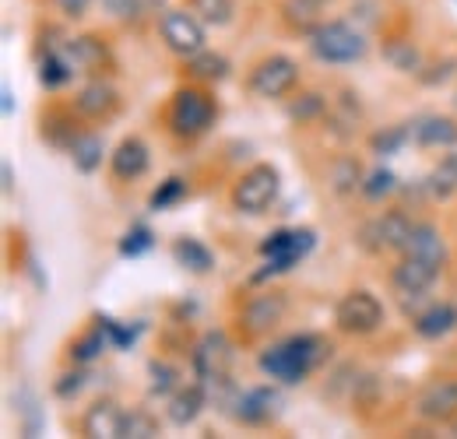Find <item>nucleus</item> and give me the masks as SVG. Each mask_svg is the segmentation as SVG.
<instances>
[{
	"label": "nucleus",
	"instance_id": "nucleus-6",
	"mask_svg": "<svg viewBox=\"0 0 457 439\" xmlns=\"http://www.w3.org/2000/svg\"><path fill=\"white\" fill-rule=\"evenodd\" d=\"M335 327L348 334V337L377 334V330L384 327V302L373 292H366V288H352L335 306Z\"/></svg>",
	"mask_w": 457,
	"mask_h": 439
},
{
	"label": "nucleus",
	"instance_id": "nucleus-20",
	"mask_svg": "<svg viewBox=\"0 0 457 439\" xmlns=\"http://www.w3.org/2000/svg\"><path fill=\"white\" fill-rule=\"evenodd\" d=\"M401 253H408V257H422V261H433V264H440V268L447 264V243H444L440 228H436V225H429V221H415V225H411V232H408V239H404Z\"/></svg>",
	"mask_w": 457,
	"mask_h": 439
},
{
	"label": "nucleus",
	"instance_id": "nucleus-41",
	"mask_svg": "<svg viewBox=\"0 0 457 439\" xmlns=\"http://www.w3.org/2000/svg\"><path fill=\"white\" fill-rule=\"evenodd\" d=\"M81 390H85V373H81V369H67V373H60L57 384H54V393H57L60 401H74Z\"/></svg>",
	"mask_w": 457,
	"mask_h": 439
},
{
	"label": "nucleus",
	"instance_id": "nucleus-36",
	"mask_svg": "<svg viewBox=\"0 0 457 439\" xmlns=\"http://www.w3.org/2000/svg\"><path fill=\"white\" fill-rule=\"evenodd\" d=\"M362 169L355 159H338L331 165V190L335 194H352V190H362Z\"/></svg>",
	"mask_w": 457,
	"mask_h": 439
},
{
	"label": "nucleus",
	"instance_id": "nucleus-26",
	"mask_svg": "<svg viewBox=\"0 0 457 439\" xmlns=\"http://www.w3.org/2000/svg\"><path fill=\"white\" fill-rule=\"evenodd\" d=\"M67 152H71V162H74V169H78V172L92 176V172L103 165L106 145H103V137H99V134H88V130H81V134H78V141H74Z\"/></svg>",
	"mask_w": 457,
	"mask_h": 439
},
{
	"label": "nucleus",
	"instance_id": "nucleus-45",
	"mask_svg": "<svg viewBox=\"0 0 457 439\" xmlns=\"http://www.w3.org/2000/svg\"><path fill=\"white\" fill-rule=\"evenodd\" d=\"M0 99H4V103H0L4 116H11V112H14V95H11V88H4V92H0Z\"/></svg>",
	"mask_w": 457,
	"mask_h": 439
},
{
	"label": "nucleus",
	"instance_id": "nucleus-35",
	"mask_svg": "<svg viewBox=\"0 0 457 439\" xmlns=\"http://www.w3.org/2000/svg\"><path fill=\"white\" fill-rule=\"evenodd\" d=\"M155 246V232L145 225V221H137V225H130L127 232H123V239H120V257H141V253H148Z\"/></svg>",
	"mask_w": 457,
	"mask_h": 439
},
{
	"label": "nucleus",
	"instance_id": "nucleus-17",
	"mask_svg": "<svg viewBox=\"0 0 457 439\" xmlns=\"http://www.w3.org/2000/svg\"><path fill=\"white\" fill-rule=\"evenodd\" d=\"M123 408L110 401V397H103V401H96L88 411H85V418H81V433L88 439H123Z\"/></svg>",
	"mask_w": 457,
	"mask_h": 439
},
{
	"label": "nucleus",
	"instance_id": "nucleus-1",
	"mask_svg": "<svg viewBox=\"0 0 457 439\" xmlns=\"http://www.w3.org/2000/svg\"><path fill=\"white\" fill-rule=\"evenodd\" d=\"M331 359V341L320 334H292L275 341L268 352H261L257 366L264 377L278 380V384H303L310 373H317L324 362Z\"/></svg>",
	"mask_w": 457,
	"mask_h": 439
},
{
	"label": "nucleus",
	"instance_id": "nucleus-14",
	"mask_svg": "<svg viewBox=\"0 0 457 439\" xmlns=\"http://www.w3.org/2000/svg\"><path fill=\"white\" fill-rule=\"evenodd\" d=\"M74 110H78V116H85V120H110L120 110V92L113 88V81H106V78L96 74L92 81H85L78 88Z\"/></svg>",
	"mask_w": 457,
	"mask_h": 439
},
{
	"label": "nucleus",
	"instance_id": "nucleus-43",
	"mask_svg": "<svg viewBox=\"0 0 457 439\" xmlns=\"http://www.w3.org/2000/svg\"><path fill=\"white\" fill-rule=\"evenodd\" d=\"M99 4H103V11L113 14V18H130V14H137V7H141V0H99Z\"/></svg>",
	"mask_w": 457,
	"mask_h": 439
},
{
	"label": "nucleus",
	"instance_id": "nucleus-44",
	"mask_svg": "<svg viewBox=\"0 0 457 439\" xmlns=\"http://www.w3.org/2000/svg\"><path fill=\"white\" fill-rule=\"evenodd\" d=\"M54 4H57L67 18H85L88 7H92V0H54Z\"/></svg>",
	"mask_w": 457,
	"mask_h": 439
},
{
	"label": "nucleus",
	"instance_id": "nucleus-30",
	"mask_svg": "<svg viewBox=\"0 0 457 439\" xmlns=\"http://www.w3.org/2000/svg\"><path fill=\"white\" fill-rule=\"evenodd\" d=\"M78 120H74V112L67 110H50L43 116V137L54 145V148H71L74 141H78Z\"/></svg>",
	"mask_w": 457,
	"mask_h": 439
},
{
	"label": "nucleus",
	"instance_id": "nucleus-39",
	"mask_svg": "<svg viewBox=\"0 0 457 439\" xmlns=\"http://www.w3.org/2000/svg\"><path fill=\"white\" fill-rule=\"evenodd\" d=\"M159 436V418L145 408H134L123 415V439H152Z\"/></svg>",
	"mask_w": 457,
	"mask_h": 439
},
{
	"label": "nucleus",
	"instance_id": "nucleus-5",
	"mask_svg": "<svg viewBox=\"0 0 457 439\" xmlns=\"http://www.w3.org/2000/svg\"><path fill=\"white\" fill-rule=\"evenodd\" d=\"M310 54L320 63H355L366 56V36L348 21H320L310 32Z\"/></svg>",
	"mask_w": 457,
	"mask_h": 439
},
{
	"label": "nucleus",
	"instance_id": "nucleus-42",
	"mask_svg": "<svg viewBox=\"0 0 457 439\" xmlns=\"http://www.w3.org/2000/svg\"><path fill=\"white\" fill-rule=\"evenodd\" d=\"M99 324L106 327V334H110V344H116V348H127V344H134V337H137V330L123 327V324L110 320V317H99Z\"/></svg>",
	"mask_w": 457,
	"mask_h": 439
},
{
	"label": "nucleus",
	"instance_id": "nucleus-11",
	"mask_svg": "<svg viewBox=\"0 0 457 439\" xmlns=\"http://www.w3.org/2000/svg\"><path fill=\"white\" fill-rule=\"evenodd\" d=\"M415 415L429 426H451L457 418V380H433L419 390Z\"/></svg>",
	"mask_w": 457,
	"mask_h": 439
},
{
	"label": "nucleus",
	"instance_id": "nucleus-2",
	"mask_svg": "<svg viewBox=\"0 0 457 439\" xmlns=\"http://www.w3.org/2000/svg\"><path fill=\"white\" fill-rule=\"evenodd\" d=\"M215 116H219L215 99L204 88L187 85V88L172 92L170 110H166V127H170L172 137H179V141H197V137H204L215 127Z\"/></svg>",
	"mask_w": 457,
	"mask_h": 439
},
{
	"label": "nucleus",
	"instance_id": "nucleus-16",
	"mask_svg": "<svg viewBox=\"0 0 457 439\" xmlns=\"http://www.w3.org/2000/svg\"><path fill=\"white\" fill-rule=\"evenodd\" d=\"M63 54L74 63L78 74H103L113 63L106 39H99V36H74V39L63 43Z\"/></svg>",
	"mask_w": 457,
	"mask_h": 439
},
{
	"label": "nucleus",
	"instance_id": "nucleus-32",
	"mask_svg": "<svg viewBox=\"0 0 457 439\" xmlns=\"http://www.w3.org/2000/svg\"><path fill=\"white\" fill-rule=\"evenodd\" d=\"M190 11H194L204 25L222 29V25L232 21V14H236V0H190Z\"/></svg>",
	"mask_w": 457,
	"mask_h": 439
},
{
	"label": "nucleus",
	"instance_id": "nucleus-21",
	"mask_svg": "<svg viewBox=\"0 0 457 439\" xmlns=\"http://www.w3.org/2000/svg\"><path fill=\"white\" fill-rule=\"evenodd\" d=\"M457 327V306L454 302H429L415 320L411 330L422 337V341H440Z\"/></svg>",
	"mask_w": 457,
	"mask_h": 439
},
{
	"label": "nucleus",
	"instance_id": "nucleus-12",
	"mask_svg": "<svg viewBox=\"0 0 457 439\" xmlns=\"http://www.w3.org/2000/svg\"><path fill=\"white\" fill-rule=\"evenodd\" d=\"M288 302L278 288H268V292H257L243 302V313H239V324L246 334H268L282 324Z\"/></svg>",
	"mask_w": 457,
	"mask_h": 439
},
{
	"label": "nucleus",
	"instance_id": "nucleus-29",
	"mask_svg": "<svg viewBox=\"0 0 457 439\" xmlns=\"http://www.w3.org/2000/svg\"><path fill=\"white\" fill-rule=\"evenodd\" d=\"M187 70H190V78H194V81H204V85H219V81H226V78H228L232 63H228L222 54L201 50V54H194L190 60H187Z\"/></svg>",
	"mask_w": 457,
	"mask_h": 439
},
{
	"label": "nucleus",
	"instance_id": "nucleus-19",
	"mask_svg": "<svg viewBox=\"0 0 457 439\" xmlns=\"http://www.w3.org/2000/svg\"><path fill=\"white\" fill-rule=\"evenodd\" d=\"M208 408V393L201 384H183L172 397H166V418H170L176 429H187L201 418V411Z\"/></svg>",
	"mask_w": 457,
	"mask_h": 439
},
{
	"label": "nucleus",
	"instance_id": "nucleus-4",
	"mask_svg": "<svg viewBox=\"0 0 457 439\" xmlns=\"http://www.w3.org/2000/svg\"><path fill=\"white\" fill-rule=\"evenodd\" d=\"M278 186H282V176L271 162H257L250 165L236 186H232V208L239 215H264L275 201H278Z\"/></svg>",
	"mask_w": 457,
	"mask_h": 439
},
{
	"label": "nucleus",
	"instance_id": "nucleus-40",
	"mask_svg": "<svg viewBox=\"0 0 457 439\" xmlns=\"http://www.w3.org/2000/svg\"><path fill=\"white\" fill-rule=\"evenodd\" d=\"M187 197V179H179V176H170L166 183H159L155 190H152V197H148V208L152 211H166L172 204H179Z\"/></svg>",
	"mask_w": 457,
	"mask_h": 439
},
{
	"label": "nucleus",
	"instance_id": "nucleus-13",
	"mask_svg": "<svg viewBox=\"0 0 457 439\" xmlns=\"http://www.w3.org/2000/svg\"><path fill=\"white\" fill-rule=\"evenodd\" d=\"M278 408H282V397H278L275 386H253V390H239L228 415L239 426H264L278 415Z\"/></svg>",
	"mask_w": 457,
	"mask_h": 439
},
{
	"label": "nucleus",
	"instance_id": "nucleus-3",
	"mask_svg": "<svg viewBox=\"0 0 457 439\" xmlns=\"http://www.w3.org/2000/svg\"><path fill=\"white\" fill-rule=\"evenodd\" d=\"M313 243H317L313 228H278V232H271V236L261 243L264 268L253 275V281L261 285V281H268V277H278V275H286V271H292V268L313 250Z\"/></svg>",
	"mask_w": 457,
	"mask_h": 439
},
{
	"label": "nucleus",
	"instance_id": "nucleus-25",
	"mask_svg": "<svg viewBox=\"0 0 457 439\" xmlns=\"http://www.w3.org/2000/svg\"><path fill=\"white\" fill-rule=\"evenodd\" d=\"M110 348V334H106V327L103 324H96L92 330H85V334H78L74 341H71V362L74 366H92L103 352Z\"/></svg>",
	"mask_w": 457,
	"mask_h": 439
},
{
	"label": "nucleus",
	"instance_id": "nucleus-24",
	"mask_svg": "<svg viewBox=\"0 0 457 439\" xmlns=\"http://www.w3.org/2000/svg\"><path fill=\"white\" fill-rule=\"evenodd\" d=\"M331 0H286L282 4V18L292 32H303L310 36L320 21H324V11H328Z\"/></svg>",
	"mask_w": 457,
	"mask_h": 439
},
{
	"label": "nucleus",
	"instance_id": "nucleus-47",
	"mask_svg": "<svg viewBox=\"0 0 457 439\" xmlns=\"http://www.w3.org/2000/svg\"><path fill=\"white\" fill-rule=\"evenodd\" d=\"M447 429H451V436H457V418L451 422V426H447Z\"/></svg>",
	"mask_w": 457,
	"mask_h": 439
},
{
	"label": "nucleus",
	"instance_id": "nucleus-18",
	"mask_svg": "<svg viewBox=\"0 0 457 439\" xmlns=\"http://www.w3.org/2000/svg\"><path fill=\"white\" fill-rule=\"evenodd\" d=\"M148 165H152V152H148V145L141 137H123L116 145V152L110 155V169H113L116 179H123V183L141 179L148 172Z\"/></svg>",
	"mask_w": 457,
	"mask_h": 439
},
{
	"label": "nucleus",
	"instance_id": "nucleus-27",
	"mask_svg": "<svg viewBox=\"0 0 457 439\" xmlns=\"http://www.w3.org/2000/svg\"><path fill=\"white\" fill-rule=\"evenodd\" d=\"M422 190L433 197V201H447V197H454L457 194V155H444L436 169L422 179Z\"/></svg>",
	"mask_w": 457,
	"mask_h": 439
},
{
	"label": "nucleus",
	"instance_id": "nucleus-9",
	"mask_svg": "<svg viewBox=\"0 0 457 439\" xmlns=\"http://www.w3.org/2000/svg\"><path fill=\"white\" fill-rule=\"evenodd\" d=\"M411 225H415V221L408 219L404 211H384V215H377V219L362 221V228H359L355 239H359V246H362L366 253H391V250L401 253V246H404Z\"/></svg>",
	"mask_w": 457,
	"mask_h": 439
},
{
	"label": "nucleus",
	"instance_id": "nucleus-15",
	"mask_svg": "<svg viewBox=\"0 0 457 439\" xmlns=\"http://www.w3.org/2000/svg\"><path fill=\"white\" fill-rule=\"evenodd\" d=\"M440 264H433V261H422V257H408V253H401V261L391 268V285H395V292L398 295H408V292H429L433 285H436V277H440Z\"/></svg>",
	"mask_w": 457,
	"mask_h": 439
},
{
	"label": "nucleus",
	"instance_id": "nucleus-38",
	"mask_svg": "<svg viewBox=\"0 0 457 439\" xmlns=\"http://www.w3.org/2000/svg\"><path fill=\"white\" fill-rule=\"evenodd\" d=\"M395 190H398V176L380 165V169H373V172L362 179V190H359V194H362L366 201H384V197H391Z\"/></svg>",
	"mask_w": 457,
	"mask_h": 439
},
{
	"label": "nucleus",
	"instance_id": "nucleus-33",
	"mask_svg": "<svg viewBox=\"0 0 457 439\" xmlns=\"http://www.w3.org/2000/svg\"><path fill=\"white\" fill-rule=\"evenodd\" d=\"M148 377H152V393L155 397H172L176 390H179V369L170 366L166 359H152L148 362Z\"/></svg>",
	"mask_w": 457,
	"mask_h": 439
},
{
	"label": "nucleus",
	"instance_id": "nucleus-31",
	"mask_svg": "<svg viewBox=\"0 0 457 439\" xmlns=\"http://www.w3.org/2000/svg\"><path fill=\"white\" fill-rule=\"evenodd\" d=\"M328 95H320V92H303V95H295V103H288V120L292 123H313V120H320V116H328Z\"/></svg>",
	"mask_w": 457,
	"mask_h": 439
},
{
	"label": "nucleus",
	"instance_id": "nucleus-8",
	"mask_svg": "<svg viewBox=\"0 0 457 439\" xmlns=\"http://www.w3.org/2000/svg\"><path fill=\"white\" fill-rule=\"evenodd\" d=\"M159 32H162L166 50L176 56H183V60H190L194 54H201L204 43H208V36H204V21H201L194 11H187V7H172V11H166L162 21H159Z\"/></svg>",
	"mask_w": 457,
	"mask_h": 439
},
{
	"label": "nucleus",
	"instance_id": "nucleus-22",
	"mask_svg": "<svg viewBox=\"0 0 457 439\" xmlns=\"http://www.w3.org/2000/svg\"><path fill=\"white\" fill-rule=\"evenodd\" d=\"M411 141L419 148H454L457 120H451V116H422L419 123H411Z\"/></svg>",
	"mask_w": 457,
	"mask_h": 439
},
{
	"label": "nucleus",
	"instance_id": "nucleus-23",
	"mask_svg": "<svg viewBox=\"0 0 457 439\" xmlns=\"http://www.w3.org/2000/svg\"><path fill=\"white\" fill-rule=\"evenodd\" d=\"M172 261H176L183 271H190V275H208V271L215 268V253H212L201 239H194V236H179V239L172 243Z\"/></svg>",
	"mask_w": 457,
	"mask_h": 439
},
{
	"label": "nucleus",
	"instance_id": "nucleus-7",
	"mask_svg": "<svg viewBox=\"0 0 457 439\" xmlns=\"http://www.w3.org/2000/svg\"><path fill=\"white\" fill-rule=\"evenodd\" d=\"M299 85V63L286 54H271L250 67V92L261 99H286Z\"/></svg>",
	"mask_w": 457,
	"mask_h": 439
},
{
	"label": "nucleus",
	"instance_id": "nucleus-28",
	"mask_svg": "<svg viewBox=\"0 0 457 439\" xmlns=\"http://www.w3.org/2000/svg\"><path fill=\"white\" fill-rule=\"evenodd\" d=\"M74 74H78V70H74V63L67 60L63 50H46V54L39 56V85H43L46 92L63 88Z\"/></svg>",
	"mask_w": 457,
	"mask_h": 439
},
{
	"label": "nucleus",
	"instance_id": "nucleus-46",
	"mask_svg": "<svg viewBox=\"0 0 457 439\" xmlns=\"http://www.w3.org/2000/svg\"><path fill=\"white\" fill-rule=\"evenodd\" d=\"M11 179H14V172H11V165L4 162V186H7V190H11Z\"/></svg>",
	"mask_w": 457,
	"mask_h": 439
},
{
	"label": "nucleus",
	"instance_id": "nucleus-10",
	"mask_svg": "<svg viewBox=\"0 0 457 439\" xmlns=\"http://www.w3.org/2000/svg\"><path fill=\"white\" fill-rule=\"evenodd\" d=\"M232 362H236V348H232L226 330H208L194 344V373H197V380L226 377V373H232Z\"/></svg>",
	"mask_w": 457,
	"mask_h": 439
},
{
	"label": "nucleus",
	"instance_id": "nucleus-34",
	"mask_svg": "<svg viewBox=\"0 0 457 439\" xmlns=\"http://www.w3.org/2000/svg\"><path fill=\"white\" fill-rule=\"evenodd\" d=\"M408 141H411V127H408V123H398V127L377 130V134L370 137V148H373V155H395Z\"/></svg>",
	"mask_w": 457,
	"mask_h": 439
},
{
	"label": "nucleus",
	"instance_id": "nucleus-37",
	"mask_svg": "<svg viewBox=\"0 0 457 439\" xmlns=\"http://www.w3.org/2000/svg\"><path fill=\"white\" fill-rule=\"evenodd\" d=\"M384 56H387V63H395L404 74H419L422 70V54L411 43H404V39H391L384 46Z\"/></svg>",
	"mask_w": 457,
	"mask_h": 439
}]
</instances>
